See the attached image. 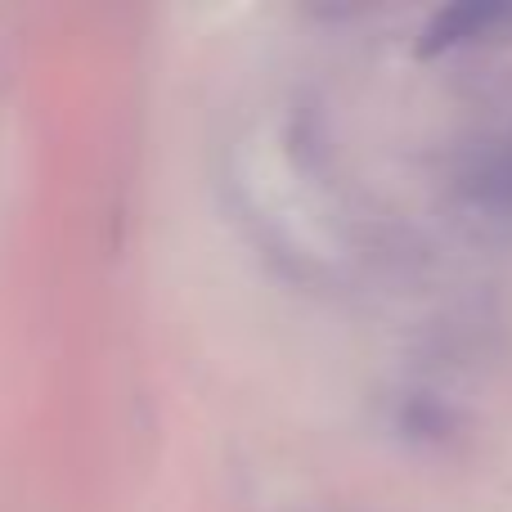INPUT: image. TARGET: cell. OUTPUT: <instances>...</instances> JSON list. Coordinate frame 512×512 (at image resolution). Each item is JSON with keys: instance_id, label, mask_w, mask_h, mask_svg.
Here are the masks:
<instances>
[{"instance_id": "obj_1", "label": "cell", "mask_w": 512, "mask_h": 512, "mask_svg": "<svg viewBox=\"0 0 512 512\" xmlns=\"http://www.w3.org/2000/svg\"><path fill=\"white\" fill-rule=\"evenodd\" d=\"M477 194L486 198L490 207H512V140L499 144L477 167Z\"/></svg>"}]
</instances>
